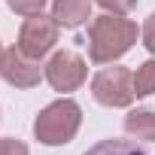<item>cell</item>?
Masks as SVG:
<instances>
[{
  "mask_svg": "<svg viewBox=\"0 0 155 155\" xmlns=\"http://www.w3.org/2000/svg\"><path fill=\"white\" fill-rule=\"evenodd\" d=\"M137 43V25L122 15H101L88 25V58L94 64H113Z\"/></svg>",
  "mask_w": 155,
  "mask_h": 155,
  "instance_id": "6da1fadb",
  "label": "cell"
},
{
  "mask_svg": "<svg viewBox=\"0 0 155 155\" xmlns=\"http://www.w3.org/2000/svg\"><path fill=\"white\" fill-rule=\"evenodd\" d=\"M82 125V110L76 101L61 97L55 104H49L37 119H34V134L43 146H64L76 137Z\"/></svg>",
  "mask_w": 155,
  "mask_h": 155,
  "instance_id": "7a4b0ae2",
  "label": "cell"
},
{
  "mask_svg": "<svg viewBox=\"0 0 155 155\" xmlns=\"http://www.w3.org/2000/svg\"><path fill=\"white\" fill-rule=\"evenodd\" d=\"M91 94L104 107H128L134 94V73L125 67H107L91 79Z\"/></svg>",
  "mask_w": 155,
  "mask_h": 155,
  "instance_id": "3957f363",
  "label": "cell"
},
{
  "mask_svg": "<svg viewBox=\"0 0 155 155\" xmlns=\"http://www.w3.org/2000/svg\"><path fill=\"white\" fill-rule=\"evenodd\" d=\"M58 21H55V15H43V12H37V15H28V21L21 25V31H18V49L25 52V55H31V58H43V55H49L52 52V46L58 43Z\"/></svg>",
  "mask_w": 155,
  "mask_h": 155,
  "instance_id": "277c9868",
  "label": "cell"
},
{
  "mask_svg": "<svg viewBox=\"0 0 155 155\" xmlns=\"http://www.w3.org/2000/svg\"><path fill=\"white\" fill-rule=\"evenodd\" d=\"M46 79L55 91H76L85 76H88V67L85 61L76 55V52H55L49 61H46Z\"/></svg>",
  "mask_w": 155,
  "mask_h": 155,
  "instance_id": "5b68a950",
  "label": "cell"
},
{
  "mask_svg": "<svg viewBox=\"0 0 155 155\" xmlns=\"http://www.w3.org/2000/svg\"><path fill=\"white\" fill-rule=\"evenodd\" d=\"M0 76H3L9 85H15V88H34V85H40L43 70H40L37 58H31L18 46H12V49H3V58H0Z\"/></svg>",
  "mask_w": 155,
  "mask_h": 155,
  "instance_id": "8992f818",
  "label": "cell"
},
{
  "mask_svg": "<svg viewBox=\"0 0 155 155\" xmlns=\"http://www.w3.org/2000/svg\"><path fill=\"white\" fill-rule=\"evenodd\" d=\"M91 3L94 0H55L52 3V15L61 28H82L91 18Z\"/></svg>",
  "mask_w": 155,
  "mask_h": 155,
  "instance_id": "52a82bcc",
  "label": "cell"
},
{
  "mask_svg": "<svg viewBox=\"0 0 155 155\" xmlns=\"http://www.w3.org/2000/svg\"><path fill=\"white\" fill-rule=\"evenodd\" d=\"M125 131L137 140H149L155 143V113L152 110H134L125 119Z\"/></svg>",
  "mask_w": 155,
  "mask_h": 155,
  "instance_id": "ba28073f",
  "label": "cell"
},
{
  "mask_svg": "<svg viewBox=\"0 0 155 155\" xmlns=\"http://www.w3.org/2000/svg\"><path fill=\"white\" fill-rule=\"evenodd\" d=\"M85 155H146V152L137 149V143H128V140H101Z\"/></svg>",
  "mask_w": 155,
  "mask_h": 155,
  "instance_id": "9c48e42d",
  "label": "cell"
},
{
  "mask_svg": "<svg viewBox=\"0 0 155 155\" xmlns=\"http://www.w3.org/2000/svg\"><path fill=\"white\" fill-rule=\"evenodd\" d=\"M155 91V61L149 58V61H143L140 67H137V73H134V94L137 97H149Z\"/></svg>",
  "mask_w": 155,
  "mask_h": 155,
  "instance_id": "30bf717a",
  "label": "cell"
},
{
  "mask_svg": "<svg viewBox=\"0 0 155 155\" xmlns=\"http://www.w3.org/2000/svg\"><path fill=\"white\" fill-rule=\"evenodd\" d=\"M6 6L18 15H37V12H43L46 0H6Z\"/></svg>",
  "mask_w": 155,
  "mask_h": 155,
  "instance_id": "8fae6325",
  "label": "cell"
},
{
  "mask_svg": "<svg viewBox=\"0 0 155 155\" xmlns=\"http://www.w3.org/2000/svg\"><path fill=\"white\" fill-rule=\"evenodd\" d=\"M97 6H104L110 15H128L134 6H137V0H94Z\"/></svg>",
  "mask_w": 155,
  "mask_h": 155,
  "instance_id": "7c38bea8",
  "label": "cell"
},
{
  "mask_svg": "<svg viewBox=\"0 0 155 155\" xmlns=\"http://www.w3.org/2000/svg\"><path fill=\"white\" fill-rule=\"evenodd\" d=\"M0 155H28V146L15 137H3L0 140Z\"/></svg>",
  "mask_w": 155,
  "mask_h": 155,
  "instance_id": "4fadbf2b",
  "label": "cell"
},
{
  "mask_svg": "<svg viewBox=\"0 0 155 155\" xmlns=\"http://www.w3.org/2000/svg\"><path fill=\"white\" fill-rule=\"evenodd\" d=\"M143 46L155 55V12L146 18V25H143Z\"/></svg>",
  "mask_w": 155,
  "mask_h": 155,
  "instance_id": "5bb4252c",
  "label": "cell"
}]
</instances>
